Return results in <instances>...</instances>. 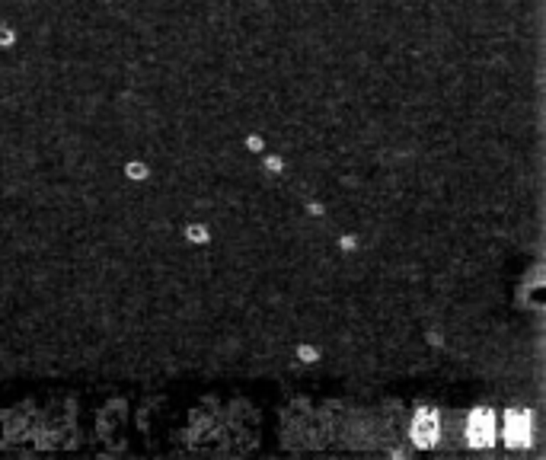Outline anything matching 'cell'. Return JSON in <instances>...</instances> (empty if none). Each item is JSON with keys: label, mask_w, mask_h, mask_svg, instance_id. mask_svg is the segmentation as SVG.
<instances>
[{"label": "cell", "mask_w": 546, "mask_h": 460, "mask_svg": "<svg viewBox=\"0 0 546 460\" xmlns=\"http://www.w3.org/2000/svg\"><path fill=\"white\" fill-rule=\"evenodd\" d=\"M413 438L422 447L434 444V438H438V415H434V409H419V415L413 422Z\"/></svg>", "instance_id": "cell-1"}]
</instances>
